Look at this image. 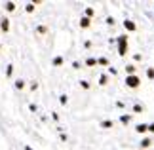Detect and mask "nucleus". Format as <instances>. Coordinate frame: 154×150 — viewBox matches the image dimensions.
I'll return each instance as SVG.
<instances>
[{
  "label": "nucleus",
  "mask_w": 154,
  "mask_h": 150,
  "mask_svg": "<svg viewBox=\"0 0 154 150\" xmlns=\"http://www.w3.org/2000/svg\"><path fill=\"white\" fill-rule=\"evenodd\" d=\"M118 51L122 57L128 53V36H118Z\"/></svg>",
  "instance_id": "nucleus-1"
},
{
  "label": "nucleus",
  "mask_w": 154,
  "mask_h": 150,
  "mask_svg": "<svg viewBox=\"0 0 154 150\" xmlns=\"http://www.w3.org/2000/svg\"><path fill=\"white\" fill-rule=\"evenodd\" d=\"M139 84H141V80H139L135 74L126 78V86H128V87H139Z\"/></svg>",
  "instance_id": "nucleus-2"
},
{
  "label": "nucleus",
  "mask_w": 154,
  "mask_h": 150,
  "mask_svg": "<svg viewBox=\"0 0 154 150\" xmlns=\"http://www.w3.org/2000/svg\"><path fill=\"white\" fill-rule=\"evenodd\" d=\"M124 27H126V31H135V29H137V25H135L133 21H124Z\"/></svg>",
  "instance_id": "nucleus-3"
},
{
  "label": "nucleus",
  "mask_w": 154,
  "mask_h": 150,
  "mask_svg": "<svg viewBox=\"0 0 154 150\" xmlns=\"http://www.w3.org/2000/svg\"><path fill=\"white\" fill-rule=\"evenodd\" d=\"M135 131H137V133H145V131H149V125H146V124H139L137 127H135Z\"/></svg>",
  "instance_id": "nucleus-4"
},
{
  "label": "nucleus",
  "mask_w": 154,
  "mask_h": 150,
  "mask_svg": "<svg viewBox=\"0 0 154 150\" xmlns=\"http://www.w3.org/2000/svg\"><path fill=\"white\" fill-rule=\"evenodd\" d=\"M2 31H4V32L10 31V21H8V19H2Z\"/></svg>",
  "instance_id": "nucleus-5"
},
{
  "label": "nucleus",
  "mask_w": 154,
  "mask_h": 150,
  "mask_svg": "<svg viewBox=\"0 0 154 150\" xmlns=\"http://www.w3.org/2000/svg\"><path fill=\"white\" fill-rule=\"evenodd\" d=\"M150 139H143V141H141V148H146V146H150Z\"/></svg>",
  "instance_id": "nucleus-6"
},
{
  "label": "nucleus",
  "mask_w": 154,
  "mask_h": 150,
  "mask_svg": "<svg viewBox=\"0 0 154 150\" xmlns=\"http://www.w3.org/2000/svg\"><path fill=\"white\" fill-rule=\"evenodd\" d=\"M80 27H82V29L90 27V19H88V17H84V19H82V23H80Z\"/></svg>",
  "instance_id": "nucleus-7"
},
{
  "label": "nucleus",
  "mask_w": 154,
  "mask_h": 150,
  "mask_svg": "<svg viewBox=\"0 0 154 150\" xmlns=\"http://www.w3.org/2000/svg\"><path fill=\"white\" fill-rule=\"evenodd\" d=\"M126 70H128V74H129V76H133V72H135V67H133V65H128V67H126Z\"/></svg>",
  "instance_id": "nucleus-8"
},
{
  "label": "nucleus",
  "mask_w": 154,
  "mask_h": 150,
  "mask_svg": "<svg viewBox=\"0 0 154 150\" xmlns=\"http://www.w3.org/2000/svg\"><path fill=\"white\" fill-rule=\"evenodd\" d=\"M6 10H8V11H14L15 10V4L14 2H8V4H6Z\"/></svg>",
  "instance_id": "nucleus-9"
},
{
  "label": "nucleus",
  "mask_w": 154,
  "mask_h": 150,
  "mask_svg": "<svg viewBox=\"0 0 154 150\" xmlns=\"http://www.w3.org/2000/svg\"><path fill=\"white\" fill-rule=\"evenodd\" d=\"M15 87L17 89H23V87H25V82H23V80H17L15 82Z\"/></svg>",
  "instance_id": "nucleus-10"
},
{
  "label": "nucleus",
  "mask_w": 154,
  "mask_h": 150,
  "mask_svg": "<svg viewBox=\"0 0 154 150\" xmlns=\"http://www.w3.org/2000/svg\"><path fill=\"white\" fill-rule=\"evenodd\" d=\"M106 80H109V78H106V76L103 74L101 78H99V84H101V86H105V84H106Z\"/></svg>",
  "instance_id": "nucleus-11"
},
{
  "label": "nucleus",
  "mask_w": 154,
  "mask_h": 150,
  "mask_svg": "<svg viewBox=\"0 0 154 150\" xmlns=\"http://www.w3.org/2000/svg\"><path fill=\"white\" fill-rule=\"evenodd\" d=\"M88 67H91V65H97V59H88Z\"/></svg>",
  "instance_id": "nucleus-12"
},
{
  "label": "nucleus",
  "mask_w": 154,
  "mask_h": 150,
  "mask_svg": "<svg viewBox=\"0 0 154 150\" xmlns=\"http://www.w3.org/2000/svg\"><path fill=\"white\" fill-rule=\"evenodd\" d=\"M146 76H149V78H154V69H149V70H146Z\"/></svg>",
  "instance_id": "nucleus-13"
},
{
  "label": "nucleus",
  "mask_w": 154,
  "mask_h": 150,
  "mask_svg": "<svg viewBox=\"0 0 154 150\" xmlns=\"http://www.w3.org/2000/svg\"><path fill=\"white\" fill-rule=\"evenodd\" d=\"M61 63H63L61 57H55V59H53V65H61Z\"/></svg>",
  "instance_id": "nucleus-14"
},
{
  "label": "nucleus",
  "mask_w": 154,
  "mask_h": 150,
  "mask_svg": "<svg viewBox=\"0 0 154 150\" xmlns=\"http://www.w3.org/2000/svg\"><path fill=\"white\" fill-rule=\"evenodd\" d=\"M103 127H112V122H110V120H106V122H103Z\"/></svg>",
  "instance_id": "nucleus-15"
},
{
  "label": "nucleus",
  "mask_w": 154,
  "mask_h": 150,
  "mask_svg": "<svg viewBox=\"0 0 154 150\" xmlns=\"http://www.w3.org/2000/svg\"><path fill=\"white\" fill-rule=\"evenodd\" d=\"M97 63H99V65H109V61H106V59H103V57L97 59Z\"/></svg>",
  "instance_id": "nucleus-16"
},
{
  "label": "nucleus",
  "mask_w": 154,
  "mask_h": 150,
  "mask_svg": "<svg viewBox=\"0 0 154 150\" xmlns=\"http://www.w3.org/2000/svg\"><path fill=\"white\" fill-rule=\"evenodd\" d=\"M11 72H14V69H11V65H10V67H8V70H6V74H8V76H11Z\"/></svg>",
  "instance_id": "nucleus-17"
},
{
  "label": "nucleus",
  "mask_w": 154,
  "mask_h": 150,
  "mask_svg": "<svg viewBox=\"0 0 154 150\" xmlns=\"http://www.w3.org/2000/svg\"><path fill=\"white\" fill-rule=\"evenodd\" d=\"M149 131H152V133H154V124H150V125H149Z\"/></svg>",
  "instance_id": "nucleus-18"
},
{
  "label": "nucleus",
  "mask_w": 154,
  "mask_h": 150,
  "mask_svg": "<svg viewBox=\"0 0 154 150\" xmlns=\"http://www.w3.org/2000/svg\"><path fill=\"white\" fill-rule=\"evenodd\" d=\"M25 150H32V148H31V146H25Z\"/></svg>",
  "instance_id": "nucleus-19"
}]
</instances>
